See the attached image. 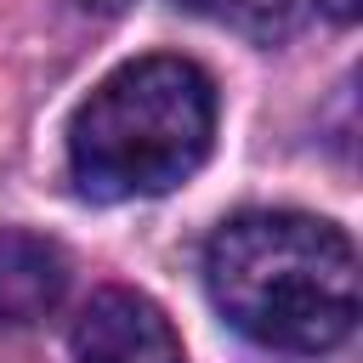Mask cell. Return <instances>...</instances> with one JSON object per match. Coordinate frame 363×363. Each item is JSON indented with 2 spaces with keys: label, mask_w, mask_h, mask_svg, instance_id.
I'll use <instances>...</instances> for the list:
<instances>
[{
  "label": "cell",
  "mask_w": 363,
  "mask_h": 363,
  "mask_svg": "<svg viewBox=\"0 0 363 363\" xmlns=\"http://www.w3.org/2000/svg\"><path fill=\"white\" fill-rule=\"evenodd\" d=\"M216 312L272 352H329L357 323V250L306 210H244L204 250Z\"/></svg>",
  "instance_id": "6da1fadb"
},
{
  "label": "cell",
  "mask_w": 363,
  "mask_h": 363,
  "mask_svg": "<svg viewBox=\"0 0 363 363\" xmlns=\"http://www.w3.org/2000/svg\"><path fill=\"white\" fill-rule=\"evenodd\" d=\"M216 136V85L187 57L113 68L68 125V176L85 199H159L182 187Z\"/></svg>",
  "instance_id": "7a4b0ae2"
},
{
  "label": "cell",
  "mask_w": 363,
  "mask_h": 363,
  "mask_svg": "<svg viewBox=\"0 0 363 363\" xmlns=\"http://www.w3.org/2000/svg\"><path fill=\"white\" fill-rule=\"evenodd\" d=\"M74 363H182V340L159 301L136 289H96L74 318Z\"/></svg>",
  "instance_id": "3957f363"
},
{
  "label": "cell",
  "mask_w": 363,
  "mask_h": 363,
  "mask_svg": "<svg viewBox=\"0 0 363 363\" xmlns=\"http://www.w3.org/2000/svg\"><path fill=\"white\" fill-rule=\"evenodd\" d=\"M68 289V255L28 227H0V323L45 318Z\"/></svg>",
  "instance_id": "277c9868"
},
{
  "label": "cell",
  "mask_w": 363,
  "mask_h": 363,
  "mask_svg": "<svg viewBox=\"0 0 363 363\" xmlns=\"http://www.w3.org/2000/svg\"><path fill=\"white\" fill-rule=\"evenodd\" d=\"M187 11H199V17H216V23H227V28H238V34H250V40H284V34H295L301 28V17H306V6L312 0H182Z\"/></svg>",
  "instance_id": "5b68a950"
},
{
  "label": "cell",
  "mask_w": 363,
  "mask_h": 363,
  "mask_svg": "<svg viewBox=\"0 0 363 363\" xmlns=\"http://www.w3.org/2000/svg\"><path fill=\"white\" fill-rule=\"evenodd\" d=\"M74 11H85V17H119L130 0H68Z\"/></svg>",
  "instance_id": "8992f818"
},
{
  "label": "cell",
  "mask_w": 363,
  "mask_h": 363,
  "mask_svg": "<svg viewBox=\"0 0 363 363\" xmlns=\"http://www.w3.org/2000/svg\"><path fill=\"white\" fill-rule=\"evenodd\" d=\"M318 6H323L335 23H352V17H357V0H318Z\"/></svg>",
  "instance_id": "52a82bcc"
}]
</instances>
